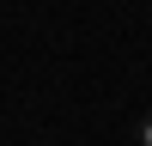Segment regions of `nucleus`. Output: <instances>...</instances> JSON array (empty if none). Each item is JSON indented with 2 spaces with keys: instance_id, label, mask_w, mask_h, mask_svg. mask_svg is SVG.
<instances>
[{
  "instance_id": "1",
  "label": "nucleus",
  "mask_w": 152,
  "mask_h": 146,
  "mask_svg": "<svg viewBox=\"0 0 152 146\" xmlns=\"http://www.w3.org/2000/svg\"><path fill=\"white\" fill-rule=\"evenodd\" d=\"M140 146H152V116H146V122H140Z\"/></svg>"
}]
</instances>
